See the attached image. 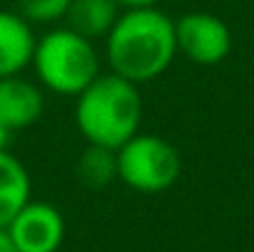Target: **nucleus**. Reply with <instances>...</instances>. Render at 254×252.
<instances>
[{"label": "nucleus", "instance_id": "obj_1", "mask_svg": "<svg viewBox=\"0 0 254 252\" xmlns=\"http://www.w3.org/2000/svg\"><path fill=\"white\" fill-rule=\"evenodd\" d=\"M104 42L111 72L133 84L163 77L178 55L175 22L158 5L124 10Z\"/></svg>", "mask_w": 254, "mask_h": 252}, {"label": "nucleus", "instance_id": "obj_2", "mask_svg": "<svg viewBox=\"0 0 254 252\" xmlns=\"http://www.w3.org/2000/svg\"><path fill=\"white\" fill-rule=\"evenodd\" d=\"M143 119V101L138 84L114 72L99 75L84 91L77 94L74 121L86 144L119 149L138 134Z\"/></svg>", "mask_w": 254, "mask_h": 252}, {"label": "nucleus", "instance_id": "obj_3", "mask_svg": "<svg viewBox=\"0 0 254 252\" xmlns=\"http://www.w3.org/2000/svg\"><path fill=\"white\" fill-rule=\"evenodd\" d=\"M32 67L40 84L62 96H77L101 72L94 40L64 27L45 32L35 42Z\"/></svg>", "mask_w": 254, "mask_h": 252}, {"label": "nucleus", "instance_id": "obj_4", "mask_svg": "<svg viewBox=\"0 0 254 252\" xmlns=\"http://www.w3.org/2000/svg\"><path fill=\"white\" fill-rule=\"evenodd\" d=\"M183 161L178 149L156 134H133L116 149V173L131 190L163 193L180 178Z\"/></svg>", "mask_w": 254, "mask_h": 252}, {"label": "nucleus", "instance_id": "obj_5", "mask_svg": "<svg viewBox=\"0 0 254 252\" xmlns=\"http://www.w3.org/2000/svg\"><path fill=\"white\" fill-rule=\"evenodd\" d=\"M178 52L200 67H215L232 52V30L212 12L195 10L175 20Z\"/></svg>", "mask_w": 254, "mask_h": 252}, {"label": "nucleus", "instance_id": "obj_6", "mask_svg": "<svg viewBox=\"0 0 254 252\" xmlns=\"http://www.w3.org/2000/svg\"><path fill=\"white\" fill-rule=\"evenodd\" d=\"M5 230L17 252H57L64 240V218L52 203L27 200Z\"/></svg>", "mask_w": 254, "mask_h": 252}, {"label": "nucleus", "instance_id": "obj_7", "mask_svg": "<svg viewBox=\"0 0 254 252\" xmlns=\"http://www.w3.org/2000/svg\"><path fill=\"white\" fill-rule=\"evenodd\" d=\"M42 111H45V96L35 82L20 75L0 80V121L10 131H20L37 124Z\"/></svg>", "mask_w": 254, "mask_h": 252}, {"label": "nucleus", "instance_id": "obj_8", "mask_svg": "<svg viewBox=\"0 0 254 252\" xmlns=\"http://www.w3.org/2000/svg\"><path fill=\"white\" fill-rule=\"evenodd\" d=\"M32 25L12 10H0V80L20 75L32 65L35 55Z\"/></svg>", "mask_w": 254, "mask_h": 252}, {"label": "nucleus", "instance_id": "obj_9", "mask_svg": "<svg viewBox=\"0 0 254 252\" xmlns=\"http://www.w3.org/2000/svg\"><path fill=\"white\" fill-rule=\"evenodd\" d=\"M116 0H72L64 15V25L89 40L106 37L119 17Z\"/></svg>", "mask_w": 254, "mask_h": 252}, {"label": "nucleus", "instance_id": "obj_10", "mask_svg": "<svg viewBox=\"0 0 254 252\" xmlns=\"http://www.w3.org/2000/svg\"><path fill=\"white\" fill-rule=\"evenodd\" d=\"M30 173L7 149L0 151V228H5L15 213L30 200Z\"/></svg>", "mask_w": 254, "mask_h": 252}, {"label": "nucleus", "instance_id": "obj_11", "mask_svg": "<svg viewBox=\"0 0 254 252\" xmlns=\"http://www.w3.org/2000/svg\"><path fill=\"white\" fill-rule=\"evenodd\" d=\"M77 175L91 190L106 188L114 178H119V173H116V151L106 149V146L86 144V149L82 151V156L77 161Z\"/></svg>", "mask_w": 254, "mask_h": 252}, {"label": "nucleus", "instance_id": "obj_12", "mask_svg": "<svg viewBox=\"0 0 254 252\" xmlns=\"http://www.w3.org/2000/svg\"><path fill=\"white\" fill-rule=\"evenodd\" d=\"M72 0H20V15L30 25H55L62 22Z\"/></svg>", "mask_w": 254, "mask_h": 252}, {"label": "nucleus", "instance_id": "obj_13", "mask_svg": "<svg viewBox=\"0 0 254 252\" xmlns=\"http://www.w3.org/2000/svg\"><path fill=\"white\" fill-rule=\"evenodd\" d=\"M119 2V7H153V5H158L161 0H116Z\"/></svg>", "mask_w": 254, "mask_h": 252}, {"label": "nucleus", "instance_id": "obj_14", "mask_svg": "<svg viewBox=\"0 0 254 252\" xmlns=\"http://www.w3.org/2000/svg\"><path fill=\"white\" fill-rule=\"evenodd\" d=\"M0 252H17L15 243H12V238L7 235L5 228H0Z\"/></svg>", "mask_w": 254, "mask_h": 252}, {"label": "nucleus", "instance_id": "obj_15", "mask_svg": "<svg viewBox=\"0 0 254 252\" xmlns=\"http://www.w3.org/2000/svg\"><path fill=\"white\" fill-rule=\"evenodd\" d=\"M10 136H12V131L0 121V151H5V149L10 146Z\"/></svg>", "mask_w": 254, "mask_h": 252}]
</instances>
